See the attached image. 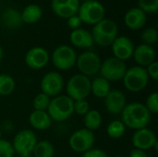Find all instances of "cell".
<instances>
[{
  "label": "cell",
  "instance_id": "7",
  "mask_svg": "<svg viewBox=\"0 0 158 157\" xmlns=\"http://www.w3.org/2000/svg\"><path fill=\"white\" fill-rule=\"evenodd\" d=\"M77 53L69 45L62 44L57 46L52 54L53 65L59 70H69L76 65Z\"/></svg>",
  "mask_w": 158,
  "mask_h": 157
},
{
  "label": "cell",
  "instance_id": "34",
  "mask_svg": "<svg viewBox=\"0 0 158 157\" xmlns=\"http://www.w3.org/2000/svg\"><path fill=\"white\" fill-rule=\"evenodd\" d=\"M14 155L12 143L5 139H0V157H13Z\"/></svg>",
  "mask_w": 158,
  "mask_h": 157
},
{
  "label": "cell",
  "instance_id": "35",
  "mask_svg": "<svg viewBox=\"0 0 158 157\" xmlns=\"http://www.w3.org/2000/svg\"><path fill=\"white\" fill-rule=\"evenodd\" d=\"M67 23H68L69 28H70L73 31V30H76V29L81 28V26L82 24V21L80 19V17L78 16V14H76V15H73L70 18H69Z\"/></svg>",
  "mask_w": 158,
  "mask_h": 157
},
{
  "label": "cell",
  "instance_id": "25",
  "mask_svg": "<svg viewBox=\"0 0 158 157\" xmlns=\"http://www.w3.org/2000/svg\"><path fill=\"white\" fill-rule=\"evenodd\" d=\"M83 117H84L83 122H84L85 129H87L91 131H94L101 127L102 116L97 110L90 109L89 112Z\"/></svg>",
  "mask_w": 158,
  "mask_h": 157
},
{
  "label": "cell",
  "instance_id": "14",
  "mask_svg": "<svg viewBox=\"0 0 158 157\" xmlns=\"http://www.w3.org/2000/svg\"><path fill=\"white\" fill-rule=\"evenodd\" d=\"M114 57L126 61L132 57L135 46L133 42L127 36H118L111 44Z\"/></svg>",
  "mask_w": 158,
  "mask_h": 157
},
{
  "label": "cell",
  "instance_id": "37",
  "mask_svg": "<svg viewBox=\"0 0 158 157\" xmlns=\"http://www.w3.org/2000/svg\"><path fill=\"white\" fill-rule=\"evenodd\" d=\"M82 157H108L106 153L98 148H92L83 154Z\"/></svg>",
  "mask_w": 158,
  "mask_h": 157
},
{
  "label": "cell",
  "instance_id": "15",
  "mask_svg": "<svg viewBox=\"0 0 158 157\" xmlns=\"http://www.w3.org/2000/svg\"><path fill=\"white\" fill-rule=\"evenodd\" d=\"M49 54L48 52L40 46H35L31 48L25 55V63L26 65L34 70L44 68L49 62Z\"/></svg>",
  "mask_w": 158,
  "mask_h": 157
},
{
  "label": "cell",
  "instance_id": "27",
  "mask_svg": "<svg viewBox=\"0 0 158 157\" xmlns=\"http://www.w3.org/2000/svg\"><path fill=\"white\" fill-rule=\"evenodd\" d=\"M126 131V126L121 120H113L111 121L107 128L106 133L112 139H119L121 138Z\"/></svg>",
  "mask_w": 158,
  "mask_h": 157
},
{
  "label": "cell",
  "instance_id": "13",
  "mask_svg": "<svg viewBox=\"0 0 158 157\" xmlns=\"http://www.w3.org/2000/svg\"><path fill=\"white\" fill-rule=\"evenodd\" d=\"M132 144L135 149L147 151L155 148L157 151L158 141L156 133L149 128H143L135 130L131 138Z\"/></svg>",
  "mask_w": 158,
  "mask_h": 157
},
{
  "label": "cell",
  "instance_id": "42",
  "mask_svg": "<svg viewBox=\"0 0 158 157\" xmlns=\"http://www.w3.org/2000/svg\"><path fill=\"white\" fill-rule=\"evenodd\" d=\"M115 157H127V156H123V155H117V156Z\"/></svg>",
  "mask_w": 158,
  "mask_h": 157
},
{
  "label": "cell",
  "instance_id": "26",
  "mask_svg": "<svg viewBox=\"0 0 158 157\" xmlns=\"http://www.w3.org/2000/svg\"><path fill=\"white\" fill-rule=\"evenodd\" d=\"M32 154L34 157H53L55 155V147L49 141L37 142Z\"/></svg>",
  "mask_w": 158,
  "mask_h": 157
},
{
  "label": "cell",
  "instance_id": "23",
  "mask_svg": "<svg viewBox=\"0 0 158 157\" xmlns=\"http://www.w3.org/2000/svg\"><path fill=\"white\" fill-rule=\"evenodd\" d=\"M79 6H80V1L79 0H73L71 2H69V3H66L63 5L52 6L51 8L56 16L68 19L71 16L76 15L78 13Z\"/></svg>",
  "mask_w": 158,
  "mask_h": 157
},
{
  "label": "cell",
  "instance_id": "36",
  "mask_svg": "<svg viewBox=\"0 0 158 157\" xmlns=\"http://www.w3.org/2000/svg\"><path fill=\"white\" fill-rule=\"evenodd\" d=\"M146 71L149 76V78L153 79L154 81H158V63L156 61L150 64L148 67H146Z\"/></svg>",
  "mask_w": 158,
  "mask_h": 157
},
{
  "label": "cell",
  "instance_id": "31",
  "mask_svg": "<svg viewBox=\"0 0 158 157\" xmlns=\"http://www.w3.org/2000/svg\"><path fill=\"white\" fill-rule=\"evenodd\" d=\"M138 5L145 14H154L158 10V0H138Z\"/></svg>",
  "mask_w": 158,
  "mask_h": 157
},
{
  "label": "cell",
  "instance_id": "6",
  "mask_svg": "<svg viewBox=\"0 0 158 157\" xmlns=\"http://www.w3.org/2000/svg\"><path fill=\"white\" fill-rule=\"evenodd\" d=\"M78 16L82 23L95 25L105 19L106 9L102 3L96 0L85 1L79 6Z\"/></svg>",
  "mask_w": 158,
  "mask_h": 157
},
{
  "label": "cell",
  "instance_id": "40",
  "mask_svg": "<svg viewBox=\"0 0 158 157\" xmlns=\"http://www.w3.org/2000/svg\"><path fill=\"white\" fill-rule=\"evenodd\" d=\"M3 56H4V50H3V48L0 46V61L2 60Z\"/></svg>",
  "mask_w": 158,
  "mask_h": 157
},
{
  "label": "cell",
  "instance_id": "30",
  "mask_svg": "<svg viewBox=\"0 0 158 157\" xmlns=\"http://www.w3.org/2000/svg\"><path fill=\"white\" fill-rule=\"evenodd\" d=\"M141 39L143 42L144 44H148V45H152L155 44L157 42L158 34L156 28L153 27H149L146 28L143 31L142 35H141Z\"/></svg>",
  "mask_w": 158,
  "mask_h": 157
},
{
  "label": "cell",
  "instance_id": "1",
  "mask_svg": "<svg viewBox=\"0 0 158 157\" xmlns=\"http://www.w3.org/2000/svg\"><path fill=\"white\" fill-rule=\"evenodd\" d=\"M152 115L145 105L139 102L127 104L121 112V121L126 128L131 130H140L147 128L151 122Z\"/></svg>",
  "mask_w": 158,
  "mask_h": 157
},
{
  "label": "cell",
  "instance_id": "10",
  "mask_svg": "<svg viewBox=\"0 0 158 157\" xmlns=\"http://www.w3.org/2000/svg\"><path fill=\"white\" fill-rule=\"evenodd\" d=\"M101 64L100 56L93 51H85L77 56L76 65L79 71L89 78L99 73Z\"/></svg>",
  "mask_w": 158,
  "mask_h": 157
},
{
  "label": "cell",
  "instance_id": "33",
  "mask_svg": "<svg viewBox=\"0 0 158 157\" xmlns=\"http://www.w3.org/2000/svg\"><path fill=\"white\" fill-rule=\"evenodd\" d=\"M73 108H74V113L80 116H85L90 110V105L86 99L77 100L74 101Z\"/></svg>",
  "mask_w": 158,
  "mask_h": 157
},
{
  "label": "cell",
  "instance_id": "21",
  "mask_svg": "<svg viewBox=\"0 0 158 157\" xmlns=\"http://www.w3.org/2000/svg\"><path fill=\"white\" fill-rule=\"evenodd\" d=\"M30 125L37 130H45L52 125V119L47 111L33 110L29 116Z\"/></svg>",
  "mask_w": 158,
  "mask_h": 157
},
{
  "label": "cell",
  "instance_id": "22",
  "mask_svg": "<svg viewBox=\"0 0 158 157\" xmlns=\"http://www.w3.org/2000/svg\"><path fill=\"white\" fill-rule=\"evenodd\" d=\"M20 14L22 22L27 24H33L41 19L43 16V9L36 4H30L24 7Z\"/></svg>",
  "mask_w": 158,
  "mask_h": 157
},
{
  "label": "cell",
  "instance_id": "8",
  "mask_svg": "<svg viewBox=\"0 0 158 157\" xmlns=\"http://www.w3.org/2000/svg\"><path fill=\"white\" fill-rule=\"evenodd\" d=\"M127 71V66L124 61H121L114 56L105 59L100 68V75L102 78L110 81H121Z\"/></svg>",
  "mask_w": 158,
  "mask_h": 157
},
{
  "label": "cell",
  "instance_id": "32",
  "mask_svg": "<svg viewBox=\"0 0 158 157\" xmlns=\"http://www.w3.org/2000/svg\"><path fill=\"white\" fill-rule=\"evenodd\" d=\"M145 107L147 110L152 114H157L158 113V93H151L145 102Z\"/></svg>",
  "mask_w": 158,
  "mask_h": 157
},
{
  "label": "cell",
  "instance_id": "2",
  "mask_svg": "<svg viewBox=\"0 0 158 157\" xmlns=\"http://www.w3.org/2000/svg\"><path fill=\"white\" fill-rule=\"evenodd\" d=\"M91 33L94 43L106 47L111 46L112 43L118 37V28L114 20L105 18L97 24L94 25Z\"/></svg>",
  "mask_w": 158,
  "mask_h": 157
},
{
  "label": "cell",
  "instance_id": "41",
  "mask_svg": "<svg viewBox=\"0 0 158 157\" xmlns=\"http://www.w3.org/2000/svg\"><path fill=\"white\" fill-rule=\"evenodd\" d=\"M19 157H31V155H23V156H19Z\"/></svg>",
  "mask_w": 158,
  "mask_h": 157
},
{
  "label": "cell",
  "instance_id": "38",
  "mask_svg": "<svg viewBox=\"0 0 158 157\" xmlns=\"http://www.w3.org/2000/svg\"><path fill=\"white\" fill-rule=\"evenodd\" d=\"M129 157H149L148 155L146 154L145 151L143 150H139V149H133L131 151Z\"/></svg>",
  "mask_w": 158,
  "mask_h": 157
},
{
  "label": "cell",
  "instance_id": "19",
  "mask_svg": "<svg viewBox=\"0 0 158 157\" xmlns=\"http://www.w3.org/2000/svg\"><path fill=\"white\" fill-rule=\"evenodd\" d=\"M71 43L78 48H91L94 45V40L92 33L82 28L73 30L69 35Z\"/></svg>",
  "mask_w": 158,
  "mask_h": 157
},
{
  "label": "cell",
  "instance_id": "24",
  "mask_svg": "<svg viewBox=\"0 0 158 157\" xmlns=\"http://www.w3.org/2000/svg\"><path fill=\"white\" fill-rule=\"evenodd\" d=\"M111 91L110 82L100 77L95 78L91 81V93L97 98H105Z\"/></svg>",
  "mask_w": 158,
  "mask_h": 157
},
{
  "label": "cell",
  "instance_id": "12",
  "mask_svg": "<svg viewBox=\"0 0 158 157\" xmlns=\"http://www.w3.org/2000/svg\"><path fill=\"white\" fill-rule=\"evenodd\" d=\"M64 88V79L59 72L49 71L41 81L42 93L49 97L59 95Z\"/></svg>",
  "mask_w": 158,
  "mask_h": 157
},
{
  "label": "cell",
  "instance_id": "11",
  "mask_svg": "<svg viewBox=\"0 0 158 157\" xmlns=\"http://www.w3.org/2000/svg\"><path fill=\"white\" fill-rule=\"evenodd\" d=\"M94 142L95 137L94 131L83 128L74 131L71 134L69 140V144L74 152L84 154L93 148Z\"/></svg>",
  "mask_w": 158,
  "mask_h": 157
},
{
  "label": "cell",
  "instance_id": "4",
  "mask_svg": "<svg viewBox=\"0 0 158 157\" xmlns=\"http://www.w3.org/2000/svg\"><path fill=\"white\" fill-rule=\"evenodd\" d=\"M122 80L127 90L131 93H139L147 86L150 78L145 68L134 66L127 68V71Z\"/></svg>",
  "mask_w": 158,
  "mask_h": 157
},
{
  "label": "cell",
  "instance_id": "5",
  "mask_svg": "<svg viewBox=\"0 0 158 157\" xmlns=\"http://www.w3.org/2000/svg\"><path fill=\"white\" fill-rule=\"evenodd\" d=\"M91 79L82 74L73 75L67 82V95L73 101L86 99L91 93Z\"/></svg>",
  "mask_w": 158,
  "mask_h": 157
},
{
  "label": "cell",
  "instance_id": "28",
  "mask_svg": "<svg viewBox=\"0 0 158 157\" xmlns=\"http://www.w3.org/2000/svg\"><path fill=\"white\" fill-rule=\"evenodd\" d=\"M16 87L14 79L7 74H0V95L11 94Z\"/></svg>",
  "mask_w": 158,
  "mask_h": 157
},
{
  "label": "cell",
  "instance_id": "17",
  "mask_svg": "<svg viewBox=\"0 0 158 157\" xmlns=\"http://www.w3.org/2000/svg\"><path fill=\"white\" fill-rule=\"evenodd\" d=\"M132 56L138 66L144 68L156 61V53L152 45L142 43L135 47Z\"/></svg>",
  "mask_w": 158,
  "mask_h": 157
},
{
  "label": "cell",
  "instance_id": "29",
  "mask_svg": "<svg viewBox=\"0 0 158 157\" xmlns=\"http://www.w3.org/2000/svg\"><path fill=\"white\" fill-rule=\"evenodd\" d=\"M50 97L47 96L46 94L40 93H38L32 102L33 108L34 110H39V111H47V108L50 104Z\"/></svg>",
  "mask_w": 158,
  "mask_h": 157
},
{
  "label": "cell",
  "instance_id": "18",
  "mask_svg": "<svg viewBox=\"0 0 158 157\" xmlns=\"http://www.w3.org/2000/svg\"><path fill=\"white\" fill-rule=\"evenodd\" d=\"M146 14L139 7L130 8L124 16L125 25L129 29L133 31L141 30L142 28H143L146 23Z\"/></svg>",
  "mask_w": 158,
  "mask_h": 157
},
{
  "label": "cell",
  "instance_id": "9",
  "mask_svg": "<svg viewBox=\"0 0 158 157\" xmlns=\"http://www.w3.org/2000/svg\"><path fill=\"white\" fill-rule=\"evenodd\" d=\"M37 142V136L32 130H22L15 135L12 146L15 154L19 156L31 155Z\"/></svg>",
  "mask_w": 158,
  "mask_h": 157
},
{
  "label": "cell",
  "instance_id": "3",
  "mask_svg": "<svg viewBox=\"0 0 158 157\" xmlns=\"http://www.w3.org/2000/svg\"><path fill=\"white\" fill-rule=\"evenodd\" d=\"M74 101L68 95H57L50 100L47 113L52 121L63 122L69 119L74 113Z\"/></svg>",
  "mask_w": 158,
  "mask_h": 157
},
{
  "label": "cell",
  "instance_id": "16",
  "mask_svg": "<svg viewBox=\"0 0 158 157\" xmlns=\"http://www.w3.org/2000/svg\"><path fill=\"white\" fill-rule=\"evenodd\" d=\"M104 99L106 108L112 115L121 114L127 105L125 94L121 91L117 89L111 90Z\"/></svg>",
  "mask_w": 158,
  "mask_h": 157
},
{
  "label": "cell",
  "instance_id": "20",
  "mask_svg": "<svg viewBox=\"0 0 158 157\" xmlns=\"http://www.w3.org/2000/svg\"><path fill=\"white\" fill-rule=\"evenodd\" d=\"M2 24L9 30H15L21 26L22 19L20 11L14 7H6L3 10L0 17Z\"/></svg>",
  "mask_w": 158,
  "mask_h": 157
},
{
  "label": "cell",
  "instance_id": "39",
  "mask_svg": "<svg viewBox=\"0 0 158 157\" xmlns=\"http://www.w3.org/2000/svg\"><path fill=\"white\" fill-rule=\"evenodd\" d=\"M73 0H52L51 1V7L52 6H59V5H63V4H66V3H69V2H71Z\"/></svg>",
  "mask_w": 158,
  "mask_h": 157
},
{
  "label": "cell",
  "instance_id": "43",
  "mask_svg": "<svg viewBox=\"0 0 158 157\" xmlns=\"http://www.w3.org/2000/svg\"><path fill=\"white\" fill-rule=\"evenodd\" d=\"M80 1V0H79ZM81 1H83V2H85V1H90V0H81Z\"/></svg>",
  "mask_w": 158,
  "mask_h": 157
}]
</instances>
